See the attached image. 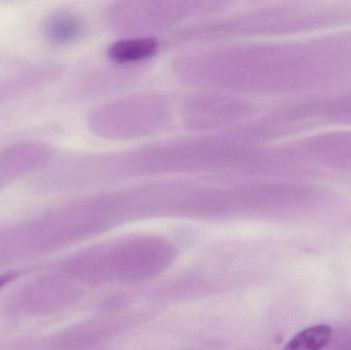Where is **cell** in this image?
Wrapping results in <instances>:
<instances>
[{
	"instance_id": "6da1fadb",
	"label": "cell",
	"mask_w": 351,
	"mask_h": 350,
	"mask_svg": "<svg viewBox=\"0 0 351 350\" xmlns=\"http://www.w3.org/2000/svg\"><path fill=\"white\" fill-rule=\"evenodd\" d=\"M333 329L328 325H317L305 329L293 337L282 350H322L331 342Z\"/></svg>"
},
{
	"instance_id": "7a4b0ae2",
	"label": "cell",
	"mask_w": 351,
	"mask_h": 350,
	"mask_svg": "<svg viewBox=\"0 0 351 350\" xmlns=\"http://www.w3.org/2000/svg\"><path fill=\"white\" fill-rule=\"evenodd\" d=\"M156 45L152 40H130L117 43L112 49V55L119 61H134L152 55Z\"/></svg>"
},
{
	"instance_id": "3957f363",
	"label": "cell",
	"mask_w": 351,
	"mask_h": 350,
	"mask_svg": "<svg viewBox=\"0 0 351 350\" xmlns=\"http://www.w3.org/2000/svg\"><path fill=\"white\" fill-rule=\"evenodd\" d=\"M21 275H22V271H8L3 275H0V290L14 282V279H18Z\"/></svg>"
}]
</instances>
